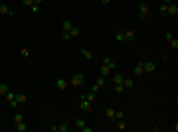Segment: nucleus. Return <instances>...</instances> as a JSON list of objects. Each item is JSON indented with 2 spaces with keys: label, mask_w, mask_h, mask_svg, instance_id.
I'll return each instance as SVG.
<instances>
[{
  "label": "nucleus",
  "mask_w": 178,
  "mask_h": 132,
  "mask_svg": "<svg viewBox=\"0 0 178 132\" xmlns=\"http://www.w3.org/2000/svg\"><path fill=\"white\" fill-rule=\"evenodd\" d=\"M83 83H85V77H83L81 73H75V75L71 77V81H69V85H71V87H81Z\"/></svg>",
  "instance_id": "obj_1"
},
{
  "label": "nucleus",
  "mask_w": 178,
  "mask_h": 132,
  "mask_svg": "<svg viewBox=\"0 0 178 132\" xmlns=\"http://www.w3.org/2000/svg\"><path fill=\"white\" fill-rule=\"evenodd\" d=\"M137 10L141 14V18H145L146 14H148V4H146V2H139V4H137Z\"/></svg>",
  "instance_id": "obj_2"
},
{
  "label": "nucleus",
  "mask_w": 178,
  "mask_h": 132,
  "mask_svg": "<svg viewBox=\"0 0 178 132\" xmlns=\"http://www.w3.org/2000/svg\"><path fill=\"white\" fill-rule=\"evenodd\" d=\"M105 79H107V77H99V79H97V83H95V85L91 87V91H93V93H97V91H99L101 87H105V83H107Z\"/></svg>",
  "instance_id": "obj_3"
},
{
  "label": "nucleus",
  "mask_w": 178,
  "mask_h": 132,
  "mask_svg": "<svg viewBox=\"0 0 178 132\" xmlns=\"http://www.w3.org/2000/svg\"><path fill=\"white\" fill-rule=\"evenodd\" d=\"M143 69H145V73H152L156 69V65L152 63V61H143Z\"/></svg>",
  "instance_id": "obj_4"
},
{
  "label": "nucleus",
  "mask_w": 178,
  "mask_h": 132,
  "mask_svg": "<svg viewBox=\"0 0 178 132\" xmlns=\"http://www.w3.org/2000/svg\"><path fill=\"white\" fill-rule=\"evenodd\" d=\"M67 87H69V83H67L66 79H57L56 81V89H59V91H66Z\"/></svg>",
  "instance_id": "obj_5"
},
{
  "label": "nucleus",
  "mask_w": 178,
  "mask_h": 132,
  "mask_svg": "<svg viewBox=\"0 0 178 132\" xmlns=\"http://www.w3.org/2000/svg\"><path fill=\"white\" fill-rule=\"evenodd\" d=\"M111 67L109 65H105V63H103V65H101V69H99V73H101V77H109V75H111Z\"/></svg>",
  "instance_id": "obj_6"
},
{
  "label": "nucleus",
  "mask_w": 178,
  "mask_h": 132,
  "mask_svg": "<svg viewBox=\"0 0 178 132\" xmlns=\"http://www.w3.org/2000/svg\"><path fill=\"white\" fill-rule=\"evenodd\" d=\"M79 53L83 55V59H87V61H91V59H93V53H91L89 49H85V47H79Z\"/></svg>",
  "instance_id": "obj_7"
},
{
  "label": "nucleus",
  "mask_w": 178,
  "mask_h": 132,
  "mask_svg": "<svg viewBox=\"0 0 178 132\" xmlns=\"http://www.w3.org/2000/svg\"><path fill=\"white\" fill-rule=\"evenodd\" d=\"M0 14H4V16H14V12H12L6 4H0Z\"/></svg>",
  "instance_id": "obj_8"
},
{
  "label": "nucleus",
  "mask_w": 178,
  "mask_h": 132,
  "mask_svg": "<svg viewBox=\"0 0 178 132\" xmlns=\"http://www.w3.org/2000/svg\"><path fill=\"white\" fill-rule=\"evenodd\" d=\"M166 14H170V16H176V14H178V6H176V4H168Z\"/></svg>",
  "instance_id": "obj_9"
},
{
  "label": "nucleus",
  "mask_w": 178,
  "mask_h": 132,
  "mask_svg": "<svg viewBox=\"0 0 178 132\" xmlns=\"http://www.w3.org/2000/svg\"><path fill=\"white\" fill-rule=\"evenodd\" d=\"M111 79H113V83H115V85H123V79H125V77H123L121 73H115Z\"/></svg>",
  "instance_id": "obj_10"
},
{
  "label": "nucleus",
  "mask_w": 178,
  "mask_h": 132,
  "mask_svg": "<svg viewBox=\"0 0 178 132\" xmlns=\"http://www.w3.org/2000/svg\"><path fill=\"white\" fill-rule=\"evenodd\" d=\"M133 73H135V75H143V73H145V69H143V61H141V63H137V65H135V69H133Z\"/></svg>",
  "instance_id": "obj_11"
},
{
  "label": "nucleus",
  "mask_w": 178,
  "mask_h": 132,
  "mask_svg": "<svg viewBox=\"0 0 178 132\" xmlns=\"http://www.w3.org/2000/svg\"><path fill=\"white\" fill-rule=\"evenodd\" d=\"M79 99H85V101H89V103H93V101H95V93L91 91L87 95H79Z\"/></svg>",
  "instance_id": "obj_12"
},
{
  "label": "nucleus",
  "mask_w": 178,
  "mask_h": 132,
  "mask_svg": "<svg viewBox=\"0 0 178 132\" xmlns=\"http://www.w3.org/2000/svg\"><path fill=\"white\" fill-rule=\"evenodd\" d=\"M79 109H81V110H89V109H91V103H89V101H85V99H81V103H79Z\"/></svg>",
  "instance_id": "obj_13"
},
{
  "label": "nucleus",
  "mask_w": 178,
  "mask_h": 132,
  "mask_svg": "<svg viewBox=\"0 0 178 132\" xmlns=\"http://www.w3.org/2000/svg\"><path fill=\"white\" fill-rule=\"evenodd\" d=\"M123 87H125V89H133L135 87V81H133V79H123Z\"/></svg>",
  "instance_id": "obj_14"
},
{
  "label": "nucleus",
  "mask_w": 178,
  "mask_h": 132,
  "mask_svg": "<svg viewBox=\"0 0 178 132\" xmlns=\"http://www.w3.org/2000/svg\"><path fill=\"white\" fill-rule=\"evenodd\" d=\"M123 34H125V42H135V32L127 30V32H123Z\"/></svg>",
  "instance_id": "obj_15"
},
{
  "label": "nucleus",
  "mask_w": 178,
  "mask_h": 132,
  "mask_svg": "<svg viewBox=\"0 0 178 132\" xmlns=\"http://www.w3.org/2000/svg\"><path fill=\"white\" fill-rule=\"evenodd\" d=\"M61 28H63V32H69V30L73 28V24L69 22V20H63V24H61Z\"/></svg>",
  "instance_id": "obj_16"
},
{
  "label": "nucleus",
  "mask_w": 178,
  "mask_h": 132,
  "mask_svg": "<svg viewBox=\"0 0 178 132\" xmlns=\"http://www.w3.org/2000/svg\"><path fill=\"white\" fill-rule=\"evenodd\" d=\"M16 130H18V132H26V130H28V126L24 124V120L22 122H16Z\"/></svg>",
  "instance_id": "obj_17"
},
{
  "label": "nucleus",
  "mask_w": 178,
  "mask_h": 132,
  "mask_svg": "<svg viewBox=\"0 0 178 132\" xmlns=\"http://www.w3.org/2000/svg\"><path fill=\"white\" fill-rule=\"evenodd\" d=\"M105 116L111 118V120H115V109H107V110H105Z\"/></svg>",
  "instance_id": "obj_18"
},
{
  "label": "nucleus",
  "mask_w": 178,
  "mask_h": 132,
  "mask_svg": "<svg viewBox=\"0 0 178 132\" xmlns=\"http://www.w3.org/2000/svg\"><path fill=\"white\" fill-rule=\"evenodd\" d=\"M8 91H10V89H8V85H6V83H0V97H2V95H6Z\"/></svg>",
  "instance_id": "obj_19"
},
{
  "label": "nucleus",
  "mask_w": 178,
  "mask_h": 132,
  "mask_svg": "<svg viewBox=\"0 0 178 132\" xmlns=\"http://www.w3.org/2000/svg\"><path fill=\"white\" fill-rule=\"evenodd\" d=\"M69 36H71V38H77V36H79V28H77V26H73V28L69 30Z\"/></svg>",
  "instance_id": "obj_20"
},
{
  "label": "nucleus",
  "mask_w": 178,
  "mask_h": 132,
  "mask_svg": "<svg viewBox=\"0 0 178 132\" xmlns=\"http://www.w3.org/2000/svg\"><path fill=\"white\" fill-rule=\"evenodd\" d=\"M26 95H16V103H18V105H24V103H26Z\"/></svg>",
  "instance_id": "obj_21"
},
{
  "label": "nucleus",
  "mask_w": 178,
  "mask_h": 132,
  "mask_svg": "<svg viewBox=\"0 0 178 132\" xmlns=\"http://www.w3.org/2000/svg\"><path fill=\"white\" fill-rule=\"evenodd\" d=\"M115 40L123 44V42H125V34H123V32H117V34H115Z\"/></svg>",
  "instance_id": "obj_22"
},
{
  "label": "nucleus",
  "mask_w": 178,
  "mask_h": 132,
  "mask_svg": "<svg viewBox=\"0 0 178 132\" xmlns=\"http://www.w3.org/2000/svg\"><path fill=\"white\" fill-rule=\"evenodd\" d=\"M121 118H125V112L123 110H115V120H121Z\"/></svg>",
  "instance_id": "obj_23"
},
{
  "label": "nucleus",
  "mask_w": 178,
  "mask_h": 132,
  "mask_svg": "<svg viewBox=\"0 0 178 132\" xmlns=\"http://www.w3.org/2000/svg\"><path fill=\"white\" fill-rule=\"evenodd\" d=\"M103 63H105V65H109L111 69H115V63H113V61L109 59V57H103Z\"/></svg>",
  "instance_id": "obj_24"
},
{
  "label": "nucleus",
  "mask_w": 178,
  "mask_h": 132,
  "mask_svg": "<svg viewBox=\"0 0 178 132\" xmlns=\"http://www.w3.org/2000/svg\"><path fill=\"white\" fill-rule=\"evenodd\" d=\"M117 128H119V130H125V128H127V122H125V120L121 118V120L117 122Z\"/></svg>",
  "instance_id": "obj_25"
},
{
  "label": "nucleus",
  "mask_w": 178,
  "mask_h": 132,
  "mask_svg": "<svg viewBox=\"0 0 178 132\" xmlns=\"http://www.w3.org/2000/svg\"><path fill=\"white\" fill-rule=\"evenodd\" d=\"M22 120H24V116L20 112H16V114H14V124H16V122H22Z\"/></svg>",
  "instance_id": "obj_26"
},
{
  "label": "nucleus",
  "mask_w": 178,
  "mask_h": 132,
  "mask_svg": "<svg viewBox=\"0 0 178 132\" xmlns=\"http://www.w3.org/2000/svg\"><path fill=\"white\" fill-rule=\"evenodd\" d=\"M4 97H6V99H8V103H10V101H14V99H16V93H10V91H8V93H6Z\"/></svg>",
  "instance_id": "obj_27"
},
{
  "label": "nucleus",
  "mask_w": 178,
  "mask_h": 132,
  "mask_svg": "<svg viewBox=\"0 0 178 132\" xmlns=\"http://www.w3.org/2000/svg\"><path fill=\"white\" fill-rule=\"evenodd\" d=\"M168 44H170V47H174V49H178V40H176V38H172V40H170Z\"/></svg>",
  "instance_id": "obj_28"
},
{
  "label": "nucleus",
  "mask_w": 178,
  "mask_h": 132,
  "mask_svg": "<svg viewBox=\"0 0 178 132\" xmlns=\"http://www.w3.org/2000/svg\"><path fill=\"white\" fill-rule=\"evenodd\" d=\"M75 126H77L79 130H81V128L85 126V120H83V118H77V122H75Z\"/></svg>",
  "instance_id": "obj_29"
},
{
  "label": "nucleus",
  "mask_w": 178,
  "mask_h": 132,
  "mask_svg": "<svg viewBox=\"0 0 178 132\" xmlns=\"http://www.w3.org/2000/svg\"><path fill=\"white\" fill-rule=\"evenodd\" d=\"M61 38H63V42H69V40H71L69 32H61Z\"/></svg>",
  "instance_id": "obj_30"
},
{
  "label": "nucleus",
  "mask_w": 178,
  "mask_h": 132,
  "mask_svg": "<svg viewBox=\"0 0 178 132\" xmlns=\"http://www.w3.org/2000/svg\"><path fill=\"white\" fill-rule=\"evenodd\" d=\"M69 130V126L67 124H61V126H57V132H67Z\"/></svg>",
  "instance_id": "obj_31"
},
{
  "label": "nucleus",
  "mask_w": 178,
  "mask_h": 132,
  "mask_svg": "<svg viewBox=\"0 0 178 132\" xmlns=\"http://www.w3.org/2000/svg\"><path fill=\"white\" fill-rule=\"evenodd\" d=\"M30 10H32L34 14H38V12H40V6H38V4H32V6H30Z\"/></svg>",
  "instance_id": "obj_32"
},
{
  "label": "nucleus",
  "mask_w": 178,
  "mask_h": 132,
  "mask_svg": "<svg viewBox=\"0 0 178 132\" xmlns=\"http://www.w3.org/2000/svg\"><path fill=\"white\" fill-rule=\"evenodd\" d=\"M123 91H127L123 85H115V93H123Z\"/></svg>",
  "instance_id": "obj_33"
},
{
  "label": "nucleus",
  "mask_w": 178,
  "mask_h": 132,
  "mask_svg": "<svg viewBox=\"0 0 178 132\" xmlns=\"http://www.w3.org/2000/svg\"><path fill=\"white\" fill-rule=\"evenodd\" d=\"M166 8H168V4L162 2V4H160V14H166Z\"/></svg>",
  "instance_id": "obj_34"
},
{
  "label": "nucleus",
  "mask_w": 178,
  "mask_h": 132,
  "mask_svg": "<svg viewBox=\"0 0 178 132\" xmlns=\"http://www.w3.org/2000/svg\"><path fill=\"white\" fill-rule=\"evenodd\" d=\"M20 53H22V57H30V49H26V47H24Z\"/></svg>",
  "instance_id": "obj_35"
},
{
  "label": "nucleus",
  "mask_w": 178,
  "mask_h": 132,
  "mask_svg": "<svg viewBox=\"0 0 178 132\" xmlns=\"http://www.w3.org/2000/svg\"><path fill=\"white\" fill-rule=\"evenodd\" d=\"M22 4H24V6H28V8H30V6L34 4V0H22Z\"/></svg>",
  "instance_id": "obj_36"
},
{
  "label": "nucleus",
  "mask_w": 178,
  "mask_h": 132,
  "mask_svg": "<svg viewBox=\"0 0 178 132\" xmlns=\"http://www.w3.org/2000/svg\"><path fill=\"white\" fill-rule=\"evenodd\" d=\"M172 38H174V36H172V34H170V32H166V34H164V40H166V42H170Z\"/></svg>",
  "instance_id": "obj_37"
},
{
  "label": "nucleus",
  "mask_w": 178,
  "mask_h": 132,
  "mask_svg": "<svg viewBox=\"0 0 178 132\" xmlns=\"http://www.w3.org/2000/svg\"><path fill=\"white\" fill-rule=\"evenodd\" d=\"M81 130H83V132H93V128H91V126H83Z\"/></svg>",
  "instance_id": "obj_38"
},
{
  "label": "nucleus",
  "mask_w": 178,
  "mask_h": 132,
  "mask_svg": "<svg viewBox=\"0 0 178 132\" xmlns=\"http://www.w3.org/2000/svg\"><path fill=\"white\" fill-rule=\"evenodd\" d=\"M101 4H105V6H107V4H109V2H111V0H99Z\"/></svg>",
  "instance_id": "obj_39"
},
{
  "label": "nucleus",
  "mask_w": 178,
  "mask_h": 132,
  "mask_svg": "<svg viewBox=\"0 0 178 132\" xmlns=\"http://www.w3.org/2000/svg\"><path fill=\"white\" fill-rule=\"evenodd\" d=\"M42 2H44V0H34V4H38V6H40Z\"/></svg>",
  "instance_id": "obj_40"
},
{
  "label": "nucleus",
  "mask_w": 178,
  "mask_h": 132,
  "mask_svg": "<svg viewBox=\"0 0 178 132\" xmlns=\"http://www.w3.org/2000/svg\"><path fill=\"white\" fill-rule=\"evenodd\" d=\"M162 2H164V4H172V0H162Z\"/></svg>",
  "instance_id": "obj_41"
}]
</instances>
